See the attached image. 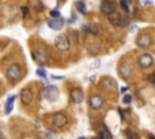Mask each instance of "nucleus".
I'll use <instances>...</instances> for the list:
<instances>
[{"instance_id":"nucleus-24","label":"nucleus","mask_w":155,"mask_h":139,"mask_svg":"<svg viewBox=\"0 0 155 139\" xmlns=\"http://www.w3.org/2000/svg\"><path fill=\"white\" fill-rule=\"evenodd\" d=\"M50 16H51L52 18H58V17L61 16V12H59L58 10H52V11L50 12Z\"/></svg>"},{"instance_id":"nucleus-14","label":"nucleus","mask_w":155,"mask_h":139,"mask_svg":"<svg viewBox=\"0 0 155 139\" xmlns=\"http://www.w3.org/2000/svg\"><path fill=\"white\" fill-rule=\"evenodd\" d=\"M102 86H103V88H104L107 92H113V91L116 90V82H115L113 79L107 77V79H104Z\"/></svg>"},{"instance_id":"nucleus-1","label":"nucleus","mask_w":155,"mask_h":139,"mask_svg":"<svg viewBox=\"0 0 155 139\" xmlns=\"http://www.w3.org/2000/svg\"><path fill=\"white\" fill-rule=\"evenodd\" d=\"M5 74H6V76H7L11 81H15V82H16V81H18V80L22 77L23 71H22V68H21L19 64H17V63H11L10 65L6 67Z\"/></svg>"},{"instance_id":"nucleus-25","label":"nucleus","mask_w":155,"mask_h":139,"mask_svg":"<svg viewBox=\"0 0 155 139\" xmlns=\"http://www.w3.org/2000/svg\"><path fill=\"white\" fill-rule=\"evenodd\" d=\"M21 11H22L23 17H25V16L28 15V7H27V6H22V7H21Z\"/></svg>"},{"instance_id":"nucleus-15","label":"nucleus","mask_w":155,"mask_h":139,"mask_svg":"<svg viewBox=\"0 0 155 139\" xmlns=\"http://www.w3.org/2000/svg\"><path fill=\"white\" fill-rule=\"evenodd\" d=\"M47 24H49V27L51 28V29H53V30H59V29H62V27H63L64 21L61 19L59 17H58V18H52L51 21H49Z\"/></svg>"},{"instance_id":"nucleus-26","label":"nucleus","mask_w":155,"mask_h":139,"mask_svg":"<svg viewBox=\"0 0 155 139\" xmlns=\"http://www.w3.org/2000/svg\"><path fill=\"white\" fill-rule=\"evenodd\" d=\"M151 4H153L151 0H144V5H151Z\"/></svg>"},{"instance_id":"nucleus-9","label":"nucleus","mask_w":155,"mask_h":139,"mask_svg":"<svg viewBox=\"0 0 155 139\" xmlns=\"http://www.w3.org/2000/svg\"><path fill=\"white\" fill-rule=\"evenodd\" d=\"M88 104L94 110H100L104 105V98L100 94H94L88 99Z\"/></svg>"},{"instance_id":"nucleus-28","label":"nucleus","mask_w":155,"mask_h":139,"mask_svg":"<svg viewBox=\"0 0 155 139\" xmlns=\"http://www.w3.org/2000/svg\"><path fill=\"white\" fill-rule=\"evenodd\" d=\"M151 85L154 86V88H155V75L151 77Z\"/></svg>"},{"instance_id":"nucleus-12","label":"nucleus","mask_w":155,"mask_h":139,"mask_svg":"<svg viewBox=\"0 0 155 139\" xmlns=\"http://www.w3.org/2000/svg\"><path fill=\"white\" fill-rule=\"evenodd\" d=\"M132 74H133V68H132V65L130 63H124L119 68V75L122 79L127 80V79H130L132 76Z\"/></svg>"},{"instance_id":"nucleus-17","label":"nucleus","mask_w":155,"mask_h":139,"mask_svg":"<svg viewBox=\"0 0 155 139\" xmlns=\"http://www.w3.org/2000/svg\"><path fill=\"white\" fill-rule=\"evenodd\" d=\"M81 29H82L85 33H87V34H94V35H96V34L98 33L97 28H96V27H94L92 24H90V23L84 24V25L81 27Z\"/></svg>"},{"instance_id":"nucleus-8","label":"nucleus","mask_w":155,"mask_h":139,"mask_svg":"<svg viewBox=\"0 0 155 139\" xmlns=\"http://www.w3.org/2000/svg\"><path fill=\"white\" fill-rule=\"evenodd\" d=\"M116 10V4L113 1V0H102L101 3V11L102 13H104L106 16L113 13Z\"/></svg>"},{"instance_id":"nucleus-19","label":"nucleus","mask_w":155,"mask_h":139,"mask_svg":"<svg viewBox=\"0 0 155 139\" xmlns=\"http://www.w3.org/2000/svg\"><path fill=\"white\" fill-rule=\"evenodd\" d=\"M130 5H131V0H120V6L125 12L130 11Z\"/></svg>"},{"instance_id":"nucleus-2","label":"nucleus","mask_w":155,"mask_h":139,"mask_svg":"<svg viewBox=\"0 0 155 139\" xmlns=\"http://www.w3.org/2000/svg\"><path fill=\"white\" fill-rule=\"evenodd\" d=\"M108 19L114 27H126V25L130 24V18L129 17L124 16L119 12H115V11L113 13L108 15Z\"/></svg>"},{"instance_id":"nucleus-18","label":"nucleus","mask_w":155,"mask_h":139,"mask_svg":"<svg viewBox=\"0 0 155 139\" xmlns=\"http://www.w3.org/2000/svg\"><path fill=\"white\" fill-rule=\"evenodd\" d=\"M75 7L80 13H86V4L84 1H81V0L75 3Z\"/></svg>"},{"instance_id":"nucleus-6","label":"nucleus","mask_w":155,"mask_h":139,"mask_svg":"<svg viewBox=\"0 0 155 139\" xmlns=\"http://www.w3.org/2000/svg\"><path fill=\"white\" fill-rule=\"evenodd\" d=\"M68 123V117L63 113H56L52 116V125L56 128H63Z\"/></svg>"},{"instance_id":"nucleus-7","label":"nucleus","mask_w":155,"mask_h":139,"mask_svg":"<svg viewBox=\"0 0 155 139\" xmlns=\"http://www.w3.org/2000/svg\"><path fill=\"white\" fill-rule=\"evenodd\" d=\"M151 42H153V38L149 33H142L136 39V44L141 48H148L151 45Z\"/></svg>"},{"instance_id":"nucleus-5","label":"nucleus","mask_w":155,"mask_h":139,"mask_svg":"<svg viewBox=\"0 0 155 139\" xmlns=\"http://www.w3.org/2000/svg\"><path fill=\"white\" fill-rule=\"evenodd\" d=\"M43 96L44 98H46L47 100L50 102H56L59 97V91H58V87L53 86V85H50V86H46L43 91Z\"/></svg>"},{"instance_id":"nucleus-4","label":"nucleus","mask_w":155,"mask_h":139,"mask_svg":"<svg viewBox=\"0 0 155 139\" xmlns=\"http://www.w3.org/2000/svg\"><path fill=\"white\" fill-rule=\"evenodd\" d=\"M32 57L33 59L38 63V64H46L50 59V56L49 53L45 51V50H41V48H37V50H33L32 51Z\"/></svg>"},{"instance_id":"nucleus-13","label":"nucleus","mask_w":155,"mask_h":139,"mask_svg":"<svg viewBox=\"0 0 155 139\" xmlns=\"http://www.w3.org/2000/svg\"><path fill=\"white\" fill-rule=\"evenodd\" d=\"M70 99L75 104H81L84 102V92L81 88L75 87L70 90Z\"/></svg>"},{"instance_id":"nucleus-16","label":"nucleus","mask_w":155,"mask_h":139,"mask_svg":"<svg viewBox=\"0 0 155 139\" xmlns=\"http://www.w3.org/2000/svg\"><path fill=\"white\" fill-rule=\"evenodd\" d=\"M16 94H12V96H10L9 98H7V100H6V104H5V114H10L11 111H12V109H13V103H15V100H16Z\"/></svg>"},{"instance_id":"nucleus-20","label":"nucleus","mask_w":155,"mask_h":139,"mask_svg":"<svg viewBox=\"0 0 155 139\" xmlns=\"http://www.w3.org/2000/svg\"><path fill=\"white\" fill-rule=\"evenodd\" d=\"M97 137H100V138H112V134L108 132V129L104 127V129H102L98 134H97Z\"/></svg>"},{"instance_id":"nucleus-11","label":"nucleus","mask_w":155,"mask_h":139,"mask_svg":"<svg viewBox=\"0 0 155 139\" xmlns=\"http://www.w3.org/2000/svg\"><path fill=\"white\" fill-rule=\"evenodd\" d=\"M138 64L142 69H148L150 68L153 64H154V58H153V56L149 54V53H144L142 54L141 57L138 58Z\"/></svg>"},{"instance_id":"nucleus-27","label":"nucleus","mask_w":155,"mask_h":139,"mask_svg":"<svg viewBox=\"0 0 155 139\" xmlns=\"http://www.w3.org/2000/svg\"><path fill=\"white\" fill-rule=\"evenodd\" d=\"M126 91H127V87H121V88H120V92H121V93H125Z\"/></svg>"},{"instance_id":"nucleus-29","label":"nucleus","mask_w":155,"mask_h":139,"mask_svg":"<svg viewBox=\"0 0 155 139\" xmlns=\"http://www.w3.org/2000/svg\"><path fill=\"white\" fill-rule=\"evenodd\" d=\"M0 138H3V134L1 133H0Z\"/></svg>"},{"instance_id":"nucleus-3","label":"nucleus","mask_w":155,"mask_h":139,"mask_svg":"<svg viewBox=\"0 0 155 139\" xmlns=\"http://www.w3.org/2000/svg\"><path fill=\"white\" fill-rule=\"evenodd\" d=\"M55 46L59 51H68L70 48V40L66 34H59L55 39Z\"/></svg>"},{"instance_id":"nucleus-22","label":"nucleus","mask_w":155,"mask_h":139,"mask_svg":"<svg viewBox=\"0 0 155 139\" xmlns=\"http://www.w3.org/2000/svg\"><path fill=\"white\" fill-rule=\"evenodd\" d=\"M37 74L39 75V76H41V77H46V70L44 69V68H38L37 69Z\"/></svg>"},{"instance_id":"nucleus-23","label":"nucleus","mask_w":155,"mask_h":139,"mask_svg":"<svg viewBox=\"0 0 155 139\" xmlns=\"http://www.w3.org/2000/svg\"><path fill=\"white\" fill-rule=\"evenodd\" d=\"M125 135H126L127 138H133V139H137V138H138V134H137V133H133V132H131V131H127V132L125 133Z\"/></svg>"},{"instance_id":"nucleus-21","label":"nucleus","mask_w":155,"mask_h":139,"mask_svg":"<svg viewBox=\"0 0 155 139\" xmlns=\"http://www.w3.org/2000/svg\"><path fill=\"white\" fill-rule=\"evenodd\" d=\"M122 102L125 103V104H130L131 102H132V97H131V94H125L122 97Z\"/></svg>"},{"instance_id":"nucleus-10","label":"nucleus","mask_w":155,"mask_h":139,"mask_svg":"<svg viewBox=\"0 0 155 139\" xmlns=\"http://www.w3.org/2000/svg\"><path fill=\"white\" fill-rule=\"evenodd\" d=\"M19 98H21V100H22V103L24 105L32 104V102L34 99L33 91L30 90V88H22L21 90V93H19Z\"/></svg>"}]
</instances>
